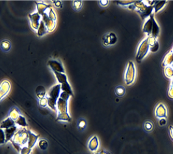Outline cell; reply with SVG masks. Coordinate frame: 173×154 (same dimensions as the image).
Instances as JSON below:
<instances>
[{"label": "cell", "instance_id": "obj_1", "mask_svg": "<svg viewBox=\"0 0 173 154\" xmlns=\"http://www.w3.org/2000/svg\"><path fill=\"white\" fill-rule=\"evenodd\" d=\"M37 10L38 14L43 16V20L42 21L46 26L49 31H52L54 29L55 27V20L56 16L54 10L51 8L49 10V13L46 12V10L52 7L50 5H46L42 3H37Z\"/></svg>", "mask_w": 173, "mask_h": 154}, {"label": "cell", "instance_id": "obj_2", "mask_svg": "<svg viewBox=\"0 0 173 154\" xmlns=\"http://www.w3.org/2000/svg\"><path fill=\"white\" fill-rule=\"evenodd\" d=\"M70 96L66 92H62L57 103V120L71 122L72 118L68 112V101Z\"/></svg>", "mask_w": 173, "mask_h": 154}, {"label": "cell", "instance_id": "obj_3", "mask_svg": "<svg viewBox=\"0 0 173 154\" xmlns=\"http://www.w3.org/2000/svg\"><path fill=\"white\" fill-rule=\"evenodd\" d=\"M61 86L60 84L54 86L50 89L46 94V98L48 100V105L52 110L55 111L57 113V103L58 99L61 95Z\"/></svg>", "mask_w": 173, "mask_h": 154}, {"label": "cell", "instance_id": "obj_4", "mask_svg": "<svg viewBox=\"0 0 173 154\" xmlns=\"http://www.w3.org/2000/svg\"><path fill=\"white\" fill-rule=\"evenodd\" d=\"M130 9H132L139 13V15L143 20L145 19L146 17L150 16L152 15V12L154 9V5H146L144 1H135L133 4L128 7Z\"/></svg>", "mask_w": 173, "mask_h": 154}, {"label": "cell", "instance_id": "obj_5", "mask_svg": "<svg viewBox=\"0 0 173 154\" xmlns=\"http://www.w3.org/2000/svg\"><path fill=\"white\" fill-rule=\"evenodd\" d=\"M143 32L147 33L148 36H152L154 38L157 39V38L160 33V27L154 19V14H152L150 16V18L148 19L143 28Z\"/></svg>", "mask_w": 173, "mask_h": 154}, {"label": "cell", "instance_id": "obj_6", "mask_svg": "<svg viewBox=\"0 0 173 154\" xmlns=\"http://www.w3.org/2000/svg\"><path fill=\"white\" fill-rule=\"evenodd\" d=\"M11 141L20 146L27 144L28 141H29V133H28L27 129L26 128H22L17 131Z\"/></svg>", "mask_w": 173, "mask_h": 154}, {"label": "cell", "instance_id": "obj_7", "mask_svg": "<svg viewBox=\"0 0 173 154\" xmlns=\"http://www.w3.org/2000/svg\"><path fill=\"white\" fill-rule=\"evenodd\" d=\"M148 41H149V37L143 41L139 45L138 51H137L136 56V61L139 63L146 55L148 50L150 49V45Z\"/></svg>", "mask_w": 173, "mask_h": 154}, {"label": "cell", "instance_id": "obj_8", "mask_svg": "<svg viewBox=\"0 0 173 154\" xmlns=\"http://www.w3.org/2000/svg\"><path fill=\"white\" fill-rule=\"evenodd\" d=\"M135 78V68L134 63L132 61L128 62V66L126 70V75H125V81L126 84L130 85L132 84Z\"/></svg>", "mask_w": 173, "mask_h": 154}, {"label": "cell", "instance_id": "obj_9", "mask_svg": "<svg viewBox=\"0 0 173 154\" xmlns=\"http://www.w3.org/2000/svg\"><path fill=\"white\" fill-rule=\"evenodd\" d=\"M48 65L49 67L51 68L53 72H57L60 73H65V69L63 68V66L61 63V62L56 60H50L48 62Z\"/></svg>", "mask_w": 173, "mask_h": 154}, {"label": "cell", "instance_id": "obj_10", "mask_svg": "<svg viewBox=\"0 0 173 154\" xmlns=\"http://www.w3.org/2000/svg\"><path fill=\"white\" fill-rule=\"evenodd\" d=\"M117 41V37L114 33H110L108 34H105L103 37V42L105 45H110L115 44Z\"/></svg>", "mask_w": 173, "mask_h": 154}, {"label": "cell", "instance_id": "obj_11", "mask_svg": "<svg viewBox=\"0 0 173 154\" xmlns=\"http://www.w3.org/2000/svg\"><path fill=\"white\" fill-rule=\"evenodd\" d=\"M28 16L29 17L31 26L35 30H38L40 27V23H39V21L40 19V15L38 13H35L33 15H29Z\"/></svg>", "mask_w": 173, "mask_h": 154}, {"label": "cell", "instance_id": "obj_12", "mask_svg": "<svg viewBox=\"0 0 173 154\" xmlns=\"http://www.w3.org/2000/svg\"><path fill=\"white\" fill-rule=\"evenodd\" d=\"M27 131H28V133H29V141H28V143H27V144H28L27 146L29 147V148L32 149L35 146V144H36L39 135L34 134L33 132H31L29 130V129H27Z\"/></svg>", "mask_w": 173, "mask_h": 154}, {"label": "cell", "instance_id": "obj_13", "mask_svg": "<svg viewBox=\"0 0 173 154\" xmlns=\"http://www.w3.org/2000/svg\"><path fill=\"white\" fill-rule=\"evenodd\" d=\"M17 131V127L16 126H13L10 128H7L5 129V142L9 141L10 140H11L13 136H15L16 133Z\"/></svg>", "mask_w": 173, "mask_h": 154}, {"label": "cell", "instance_id": "obj_14", "mask_svg": "<svg viewBox=\"0 0 173 154\" xmlns=\"http://www.w3.org/2000/svg\"><path fill=\"white\" fill-rule=\"evenodd\" d=\"M156 115L158 118H166L167 117V110L163 104H160L156 110Z\"/></svg>", "mask_w": 173, "mask_h": 154}, {"label": "cell", "instance_id": "obj_15", "mask_svg": "<svg viewBox=\"0 0 173 154\" xmlns=\"http://www.w3.org/2000/svg\"><path fill=\"white\" fill-rule=\"evenodd\" d=\"M98 146H99V142H98V138H97V136H94L91 139V140H90L89 144H88V147H89V149L91 152H94L98 149Z\"/></svg>", "mask_w": 173, "mask_h": 154}, {"label": "cell", "instance_id": "obj_16", "mask_svg": "<svg viewBox=\"0 0 173 154\" xmlns=\"http://www.w3.org/2000/svg\"><path fill=\"white\" fill-rule=\"evenodd\" d=\"M15 120H13L11 118L8 117L7 118H6L5 120H3L1 122V128H10L13 126H15Z\"/></svg>", "mask_w": 173, "mask_h": 154}, {"label": "cell", "instance_id": "obj_17", "mask_svg": "<svg viewBox=\"0 0 173 154\" xmlns=\"http://www.w3.org/2000/svg\"><path fill=\"white\" fill-rule=\"evenodd\" d=\"M46 89L44 87L38 86L36 89V95L37 98L39 100L44 98L46 96Z\"/></svg>", "mask_w": 173, "mask_h": 154}, {"label": "cell", "instance_id": "obj_18", "mask_svg": "<svg viewBox=\"0 0 173 154\" xmlns=\"http://www.w3.org/2000/svg\"><path fill=\"white\" fill-rule=\"evenodd\" d=\"M10 89V85L8 81H4L1 85V98H3L8 93Z\"/></svg>", "mask_w": 173, "mask_h": 154}, {"label": "cell", "instance_id": "obj_19", "mask_svg": "<svg viewBox=\"0 0 173 154\" xmlns=\"http://www.w3.org/2000/svg\"><path fill=\"white\" fill-rule=\"evenodd\" d=\"M56 78H57L58 82L59 83L60 85H61V84L64 83L67 81V77L66 76L65 73H60V72H54Z\"/></svg>", "mask_w": 173, "mask_h": 154}, {"label": "cell", "instance_id": "obj_20", "mask_svg": "<svg viewBox=\"0 0 173 154\" xmlns=\"http://www.w3.org/2000/svg\"><path fill=\"white\" fill-rule=\"evenodd\" d=\"M49 32V31L48 29V28L46 27V24L44 23V22H43V21H41L40 22V27L39 28H38V36H39V37H41L42 35H44V34H45L46 33H47Z\"/></svg>", "mask_w": 173, "mask_h": 154}, {"label": "cell", "instance_id": "obj_21", "mask_svg": "<svg viewBox=\"0 0 173 154\" xmlns=\"http://www.w3.org/2000/svg\"><path fill=\"white\" fill-rule=\"evenodd\" d=\"M20 113L19 110L16 107H13L9 112V117L11 118L13 120H16L20 116Z\"/></svg>", "mask_w": 173, "mask_h": 154}, {"label": "cell", "instance_id": "obj_22", "mask_svg": "<svg viewBox=\"0 0 173 154\" xmlns=\"http://www.w3.org/2000/svg\"><path fill=\"white\" fill-rule=\"evenodd\" d=\"M167 1H156L154 5V9L155 10V13L158 12L159 10H160L163 6L166 4Z\"/></svg>", "mask_w": 173, "mask_h": 154}, {"label": "cell", "instance_id": "obj_23", "mask_svg": "<svg viewBox=\"0 0 173 154\" xmlns=\"http://www.w3.org/2000/svg\"><path fill=\"white\" fill-rule=\"evenodd\" d=\"M115 92L116 95L118 97L121 98L125 94L126 89L123 86H118L115 88Z\"/></svg>", "mask_w": 173, "mask_h": 154}, {"label": "cell", "instance_id": "obj_24", "mask_svg": "<svg viewBox=\"0 0 173 154\" xmlns=\"http://www.w3.org/2000/svg\"><path fill=\"white\" fill-rule=\"evenodd\" d=\"M172 63H173V53L171 51V53L168 54L166 56L164 62L163 63V66L171 65Z\"/></svg>", "mask_w": 173, "mask_h": 154}, {"label": "cell", "instance_id": "obj_25", "mask_svg": "<svg viewBox=\"0 0 173 154\" xmlns=\"http://www.w3.org/2000/svg\"><path fill=\"white\" fill-rule=\"evenodd\" d=\"M11 47V44H10V42L7 40H3L1 43V48L3 51H8Z\"/></svg>", "mask_w": 173, "mask_h": 154}, {"label": "cell", "instance_id": "obj_26", "mask_svg": "<svg viewBox=\"0 0 173 154\" xmlns=\"http://www.w3.org/2000/svg\"><path fill=\"white\" fill-rule=\"evenodd\" d=\"M16 124L19 125H21V126L22 127H27L28 125L26 122V118H25L23 116H22V115H20L19 118L16 120Z\"/></svg>", "mask_w": 173, "mask_h": 154}, {"label": "cell", "instance_id": "obj_27", "mask_svg": "<svg viewBox=\"0 0 173 154\" xmlns=\"http://www.w3.org/2000/svg\"><path fill=\"white\" fill-rule=\"evenodd\" d=\"M38 146L42 150H46L48 147V142L46 140L42 139L38 142Z\"/></svg>", "mask_w": 173, "mask_h": 154}, {"label": "cell", "instance_id": "obj_28", "mask_svg": "<svg viewBox=\"0 0 173 154\" xmlns=\"http://www.w3.org/2000/svg\"><path fill=\"white\" fill-rule=\"evenodd\" d=\"M165 74L168 78L173 77V63L165 68Z\"/></svg>", "mask_w": 173, "mask_h": 154}, {"label": "cell", "instance_id": "obj_29", "mask_svg": "<svg viewBox=\"0 0 173 154\" xmlns=\"http://www.w3.org/2000/svg\"><path fill=\"white\" fill-rule=\"evenodd\" d=\"M82 1H73V8L76 10H80L82 7Z\"/></svg>", "mask_w": 173, "mask_h": 154}, {"label": "cell", "instance_id": "obj_30", "mask_svg": "<svg viewBox=\"0 0 173 154\" xmlns=\"http://www.w3.org/2000/svg\"><path fill=\"white\" fill-rule=\"evenodd\" d=\"M86 126V121L83 118H81L78 122V129L79 130L82 131Z\"/></svg>", "mask_w": 173, "mask_h": 154}, {"label": "cell", "instance_id": "obj_31", "mask_svg": "<svg viewBox=\"0 0 173 154\" xmlns=\"http://www.w3.org/2000/svg\"><path fill=\"white\" fill-rule=\"evenodd\" d=\"M32 149L29 148L28 146H24L21 150L20 154H30Z\"/></svg>", "mask_w": 173, "mask_h": 154}, {"label": "cell", "instance_id": "obj_32", "mask_svg": "<svg viewBox=\"0 0 173 154\" xmlns=\"http://www.w3.org/2000/svg\"><path fill=\"white\" fill-rule=\"evenodd\" d=\"M39 105L42 107H46L48 106V100L46 98H44L39 100Z\"/></svg>", "mask_w": 173, "mask_h": 154}, {"label": "cell", "instance_id": "obj_33", "mask_svg": "<svg viewBox=\"0 0 173 154\" xmlns=\"http://www.w3.org/2000/svg\"><path fill=\"white\" fill-rule=\"evenodd\" d=\"M152 128H153L152 124L150 122H146V123L144 124V128H145L146 130L148 131H151L152 129Z\"/></svg>", "mask_w": 173, "mask_h": 154}, {"label": "cell", "instance_id": "obj_34", "mask_svg": "<svg viewBox=\"0 0 173 154\" xmlns=\"http://www.w3.org/2000/svg\"><path fill=\"white\" fill-rule=\"evenodd\" d=\"M159 49V44H158V42L157 41L156 43L155 44L152 46L150 47V50L152 52H156Z\"/></svg>", "mask_w": 173, "mask_h": 154}, {"label": "cell", "instance_id": "obj_35", "mask_svg": "<svg viewBox=\"0 0 173 154\" xmlns=\"http://www.w3.org/2000/svg\"><path fill=\"white\" fill-rule=\"evenodd\" d=\"M0 131H1V141H0V142L2 144L5 142V134L4 133V131L2 130V129H1Z\"/></svg>", "mask_w": 173, "mask_h": 154}, {"label": "cell", "instance_id": "obj_36", "mask_svg": "<svg viewBox=\"0 0 173 154\" xmlns=\"http://www.w3.org/2000/svg\"><path fill=\"white\" fill-rule=\"evenodd\" d=\"M169 95L170 96V98H173V81L172 82V84L170 87V90H169Z\"/></svg>", "mask_w": 173, "mask_h": 154}, {"label": "cell", "instance_id": "obj_37", "mask_svg": "<svg viewBox=\"0 0 173 154\" xmlns=\"http://www.w3.org/2000/svg\"><path fill=\"white\" fill-rule=\"evenodd\" d=\"M53 2L54 3L56 7H57L62 8V3H61V1H54Z\"/></svg>", "mask_w": 173, "mask_h": 154}, {"label": "cell", "instance_id": "obj_38", "mask_svg": "<svg viewBox=\"0 0 173 154\" xmlns=\"http://www.w3.org/2000/svg\"><path fill=\"white\" fill-rule=\"evenodd\" d=\"M100 5L102 6H103V7H105V6H107L108 5V3L109 1H106V0H102V1H100Z\"/></svg>", "mask_w": 173, "mask_h": 154}, {"label": "cell", "instance_id": "obj_39", "mask_svg": "<svg viewBox=\"0 0 173 154\" xmlns=\"http://www.w3.org/2000/svg\"><path fill=\"white\" fill-rule=\"evenodd\" d=\"M166 122H166V120L164 118H161V120H160V125H164L166 124Z\"/></svg>", "mask_w": 173, "mask_h": 154}, {"label": "cell", "instance_id": "obj_40", "mask_svg": "<svg viewBox=\"0 0 173 154\" xmlns=\"http://www.w3.org/2000/svg\"><path fill=\"white\" fill-rule=\"evenodd\" d=\"M172 53H173V50H172Z\"/></svg>", "mask_w": 173, "mask_h": 154}]
</instances>
